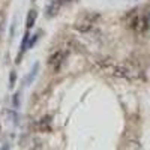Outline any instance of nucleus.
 I'll list each match as a JSON object with an SVG mask.
<instances>
[{"label": "nucleus", "mask_w": 150, "mask_h": 150, "mask_svg": "<svg viewBox=\"0 0 150 150\" xmlns=\"http://www.w3.org/2000/svg\"><path fill=\"white\" fill-rule=\"evenodd\" d=\"M98 18H99L98 14H93V12H86V14H83V15H80L77 18V21L74 23V27L77 29L78 32H81V33H86V32H89L93 27V24L96 23Z\"/></svg>", "instance_id": "f257e3e1"}, {"label": "nucleus", "mask_w": 150, "mask_h": 150, "mask_svg": "<svg viewBox=\"0 0 150 150\" xmlns=\"http://www.w3.org/2000/svg\"><path fill=\"white\" fill-rule=\"evenodd\" d=\"M128 26H129L132 30L141 33V32L147 30V18H146L144 15L137 14L135 11H132V12H131V18H129V21H128Z\"/></svg>", "instance_id": "f03ea898"}, {"label": "nucleus", "mask_w": 150, "mask_h": 150, "mask_svg": "<svg viewBox=\"0 0 150 150\" xmlns=\"http://www.w3.org/2000/svg\"><path fill=\"white\" fill-rule=\"evenodd\" d=\"M65 57H66V53L65 51H62V50H59V51H56L51 57H50V60H48V65L51 66L56 72L60 69V66H62V63H63V60H65Z\"/></svg>", "instance_id": "7ed1b4c3"}, {"label": "nucleus", "mask_w": 150, "mask_h": 150, "mask_svg": "<svg viewBox=\"0 0 150 150\" xmlns=\"http://www.w3.org/2000/svg\"><path fill=\"white\" fill-rule=\"evenodd\" d=\"M36 18H38V12H36L35 9L29 11V14H27V20H26V27H27V29H32V27H33V24H35Z\"/></svg>", "instance_id": "20e7f679"}, {"label": "nucleus", "mask_w": 150, "mask_h": 150, "mask_svg": "<svg viewBox=\"0 0 150 150\" xmlns=\"http://www.w3.org/2000/svg\"><path fill=\"white\" fill-rule=\"evenodd\" d=\"M38 69H39V65L36 63V65L33 66V69L30 71V74H29V77L26 78V83H27V84H29V83H32V80H33V78L36 77V72H38Z\"/></svg>", "instance_id": "39448f33"}, {"label": "nucleus", "mask_w": 150, "mask_h": 150, "mask_svg": "<svg viewBox=\"0 0 150 150\" xmlns=\"http://www.w3.org/2000/svg\"><path fill=\"white\" fill-rule=\"evenodd\" d=\"M39 129H41V131L50 129V117H44V119H41V122H39Z\"/></svg>", "instance_id": "423d86ee"}, {"label": "nucleus", "mask_w": 150, "mask_h": 150, "mask_svg": "<svg viewBox=\"0 0 150 150\" xmlns=\"http://www.w3.org/2000/svg\"><path fill=\"white\" fill-rule=\"evenodd\" d=\"M5 23H6V20H5V14H3V12H0V36H2V33H3Z\"/></svg>", "instance_id": "0eeeda50"}, {"label": "nucleus", "mask_w": 150, "mask_h": 150, "mask_svg": "<svg viewBox=\"0 0 150 150\" xmlns=\"http://www.w3.org/2000/svg\"><path fill=\"white\" fill-rule=\"evenodd\" d=\"M15 78H17V75H15L14 71H12V72H11V84H9L11 87H14V84H15Z\"/></svg>", "instance_id": "6e6552de"}, {"label": "nucleus", "mask_w": 150, "mask_h": 150, "mask_svg": "<svg viewBox=\"0 0 150 150\" xmlns=\"http://www.w3.org/2000/svg\"><path fill=\"white\" fill-rule=\"evenodd\" d=\"M57 2H60V3H66V2H71V0H57Z\"/></svg>", "instance_id": "1a4fd4ad"}]
</instances>
